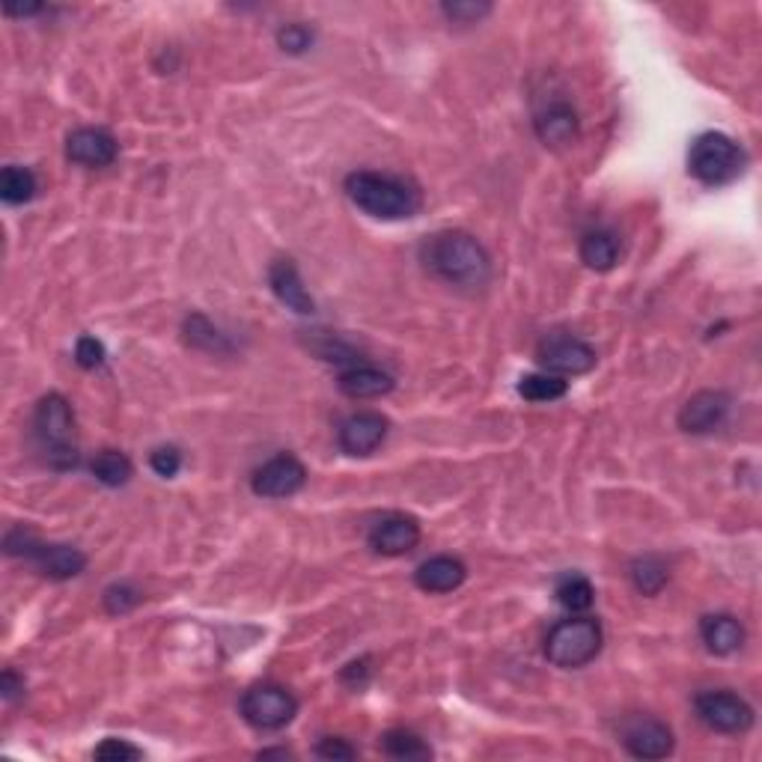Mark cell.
Returning a JSON list of instances; mask_svg holds the SVG:
<instances>
[{
  "mask_svg": "<svg viewBox=\"0 0 762 762\" xmlns=\"http://www.w3.org/2000/svg\"><path fill=\"white\" fill-rule=\"evenodd\" d=\"M381 751L393 760H429L433 751L421 736L412 730H388L381 736Z\"/></svg>",
  "mask_w": 762,
  "mask_h": 762,
  "instance_id": "22",
  "label": "cell"
},
{
  "mask_svg": "<svg viewBox=\"0 0 762 762\" xmlns=\"http://www.w3.org/2000/svg\"><path fill=\"white\" fill-rule=\"evenodd\" d=\"M554 596L563 608L578 614V610H587L590 605H593V596H596V593H593V584H590L584 575H567L560 578Z\"/></svg>",
  "mask_w": 762,
  "mask_h": 762,
  "instance_id": "27",
  "label": "cell"
},
{
  "mask_svg": "<svg viewBox=\"0 0 762 762\" xmlns=\"http://www.w3.org/2000/svg\"><path fill=\"white\" fill-rule=\"evenodd\" d=\"M468 578V569H464L462 560L456 557H433L426 560L417 572H414V581L423 593H453L456 587H462V581Z\"/></svg>",
  "mask_w": 762,
  "mask_h": 762,
  "instance_id": "18",
  "label": "cell"
},
{
  "mask_svg": "<svg viewBox=\"0 0 762 762\" xmlns=\"http://www.w3.org/2000/svg\"><path fill=\"white\" fill-rule=\"evenodd\" d=\"M278 45L287 54H304L313 45V31L304 24H287L278 31Z\"/></svg>",
  "mask_w": 762,
  "mask_h": 762,
  "instance_id": "31",
  "label": "cell"
},
{
  "mask_svg": "<svg viewBox=\"0 0 762 762\" xmlns=\"http://www.w3.org/2000/svg\"><path fill=\"white\" fill-rule=\"evenodd\" d=\"M316 753H320L322 760H355L358 757V751L349 742H343V739H322Z\"/></svg>",
  "mask_w": 762,
  "mask_h": 762,
  "instance_id": "35",
  "label": "cell"
},
{
  "mask_svg": "<svg viewBox=\"0 0 762 762\" xmlns=\"http://www.w3.org/2000/svg\"><path fill=\"white\" fill-rule=\"evenodd\" d=\"M421 542V525L408 515H384L370 530V548L376 554L402 557Z\"/></svg>",
  "mask_w": 762,
  "mask_h": 762,
  "instance_id": "12",
  "label": "cell"
},
{
  "mask_svg": "<svg viewBox=\"0 0 762 762\" xmlns=\"http://www.w3.org/2000/svg\"><path fill=\"white\" fill-rule=\"evenodd\" d=\"M441 10L450 21H459V24H477L483 15L492 12V7H489V3H474V0H456V3H444Z\"/></svg>",
  "mask_w": 762,
  "mask_h": 762,
  "instance_id": "30",
  "label": "cell"
},
{
  "mask_svg": "<svg viewBox=\"0 0 762 762\" xmlns=\"http://www.w3.org/2000/svg\"><path fill=\"white\" fill-rule=\"evenodd\" d=\"M149 464L158 477H176V471L182 468V456L176 447H158L153 456H149Z\"/></svg>",
  "mask_w": 762,
  "mask_h": 762,
  "instance_id": "34",
  "label": "cell"
},
{
  "mask_svg": "<svg viewBox=\"0 0 762 762\" xmlns=\"http://www.w3.org/2000/svg\"><path fill=\"white\" fill-rule=\"evenodd\" d=\"M631 584L638 587V593H643V596H659L661 587L668 584V567L661 563L659 557H638L635 563H631Z\"/></svg>",
  "mask_w": 762,
  "mask_h": 762,
  "instance_id": "24",
  "label": "cell"
},
{
  "mask_svg": "<svg viewBox=\"0 0 762 762\" xmlns=\"http://www.w3.org/2000/svg\"><path fill=\"white\" fill-rule=\"evenodd\" d=\"M137 605H141V593L128 587V584H114L111 590H104V608H108V614H114V617L128 614Z\"/></svg>",
  "mask_w": 762,
  "mask_h": 762,
  "instance_id": "29",
  "label": "cell"
},
{
  "mask_svg": "<svg viewBox=\"0 0 762 762\" xmlns=\"http://www.w3.org/2000/svg\"><path fill=\"white\" fill-rule=\"evenodd\" d=\"M727 412H730V400H727V393L721 391L694 393V396L682 405L680 429L694 433V435L711 433V429H718V426H721Z\"/></svg>",
  "mask_w": 762,
  "mask_h": 762,
  "instance_id": "14",
  "label": "cell"
},
{
  "mask_svg": "<svg viewBox=\"0 0 762 762\" xmlns=\"http://www.w3.org/2000/svg\"><path fill=\"white\" fill-rule=\"evenodd\" d=\"M188 330V343H194V346H203V349L215 351V349H227V343H224V337L217 334L212 325H209L203 316H194V320H188L186 325Z\"/></svg>",
  "mask_w": 762,
  "mask_h": 762,
  "instance_id": "28",
  "label": "cell"
},
{
  "mask_svg": "<svg viewBox=\"0 0 762 762\" xmlns=\"http://www.w3.org/2000/svg\"><path fill=\"white\" fill-rule=\"evenodd\" d=\"M340 391L349 400H376L393 391V379L376 367H351L340 376Z\"/></svg>",
  "mask_w": 762,
  "mask_h": 762,
  "instance_id": "20",
  "label": "cell"
},
{
  "mask_svg": "<svg viewBox=\"0 0 762 762\" xmlns=\"http://www.w3.org/2000/svg\"><path fill=\"white\" fill-rule=\"evenodd\" d=\"M93 757L104 762H128V760H141V751H137L134 744L123 742V739H104V742L93 751Z\"/></svg>",
  "mask_w": 762,
  "mask_h": 762,
  "instance_id": "32",
  "label": "cell"
},
{
  "mask_svg": "<svg viewBox=\"0 0 762 762\" xmlns=\"http://www.w3.org/2000/svg\"><path fill=\"white\" fill-rule=\"evenodd\" d=\"M93 477L102 485H125L132 480V462L128 456L120 453V450H102V453L93 459Z\"/></svg>",
  "mask_w": 762,
  "mask_h": 762,
  "instance_id": "25",
  "label": "cell"
},
{
  "mask_svg": "<svg viewBox=\"0 0 762 762\" xmlns=\"http://www.w3.org/2000/svg\"><path fill=\"white\" fill-rule=\"evenodd\" d=\"M268 283H271V292H274L289 310L307 316V313H313V307H316L313 299H310V292L304 289V280H301L299 268H295L292 259L271 262V268H268Z\"/></svg>",
  "mask_w": 762,
  "mask_h": 762,
  "instance_id": "16",
  "label": "cell"
},
{
  "mask_svg": "<svg viewBox=\"0 0 762 762\" xmlns=\"http://www.w3.org/2000/svg\"><path fill=\"white\" fill-rule=\"evenodd\" d=\"M691 176L703 186H727L744 170V149L721 132L701 134L688 153Z\"/></svg>",
  "mask_w": 762,
  "mask_h": 762,
  "instance_id": "3",
  "label": "cell"
},
{
  "mask_svg": "<svg viewBox=\"0 0 762 762\" xmlns=\"http://www.w3.org/2000/svg\"><path fill=\"white\" fill-rule=\"evenodd\" d=\"M388 435V421L379 412H358L346 417L340 426V450L349 456H370Z\"/></svg>",
  "mask_w": 762,
  "mask_h": 762,
  "instance_id": "13",
  "label": "cell"
},
{
  "mask_svg": "<svg viewBox=\"0 0 762 762\" xmlns=\"http://www.w3.org/2000/svg\"><path fill=\"white\" fill-rule=\"evenodd\" d=\"M36 438H40L42 450L48 453L54 468H75L78 464V447H75V417L69 402L60 393H48L45 400L36 405Z\"/></svg>",
  "mask_w": 762,
  "mask_h": 762,
  "instance_id": "4",
  "label": "cell"
},
{
  "mask_svg": "<svg viewBox=\"0 0 762 762\" xmlns=\"http://www.w3.org/2000/svg\"><path fill=\"white\" fill-rule=\"evenodd\" d=\"M602 649V626L593 617L560 619L546 638V659L554 668L575 670L596 659Z\"/></svg>",
  "mask_w": 762,
  "mask_h": 762,
  "instance_id": "5",
  "label": "cell"
},
{
  "mask_svg": "<svg viewBox=\"0 0 762 762\" xmlns=\"http://www.w3.org/2000/svg\"><path fill=\"white\" fill-rule=\"evenodd\" d=\"M701 638L706 649L715 652V655H732V652L742 649L744 629L742 623L730 617V614H709L701 623Z\"/></svg>",
  "mask_w": 762,
  "mask_h": 762,
  "instance_id": "19",
  "label": "cell"
},
{
  "mask_svg": "<svg viewBox=\"0 0 762 762\" xmlns=\"http://www.w3.org/2000/svg\"><path fill=\"white\" fill-rule=\"evenodd\" d=\"M7 539L12 542H21V548H15L12 554L31 557L33 563L40 567L42 575L54 578V581H66V578L81 575L83 567H87V557L78 551V548L69 546H40L27 530H15Z\"/></svg>",
  "mask_w": 762,
  "mask_h": 762,
  "instance_id": "9",
  "label": "cell"
},
{
  "mask_svg": "<svg viewBox=\"0 0 762 762\" xmlns=\"http://www.w3.org/2000/svg\"><path fill=\"white\" fill-rule=\"evenodd\" d=\"M0 691H3V701H12L19 691H24V682H21L12 670H3V676H0Z\"/></svg>",
  "mask_w": 762,
  "mask_h": 762,
  "instance_id": "36",
  "label": "cell"
},
{
  "mask_svg": "<svg viewBox=\"0 0 762 762\" xmlns=\"http://www.w3.org/2000/svg\"><path fill=\"white\" fill-rule=\"evenodd\" d=\"M33 194H36V176L27 167H3V173H0V197H3V203L21 206V203L33 200Z\"/></svg>",
  "mask_w": 762,
  "mask_h": 762,
  "instance_id": "23",
  "label": "cell"
},
{
  "mask_svg": "<svg viewBox=\"0 0 762 762\" xmlns=\"http://www.w3.org/2000/svg\"><path fill=\"white\" fill-rule=\"evenodd\" d=\"M421 259L435 278L447 280L453 287L480 289L492 278V259L483 250V245L459 229H447V233H435V236L426 238L421 248Z\"/></svg>",
  "mask_w": 762,
  "mask_h": 762,
  "instance_id": "1",
  "label": "cell"
},
{
  "mask_svg": "<svg viewBox=\"0 0 762 762\" xmlns=\"http://www.w3.org/2000/svg\"><path fill=\"white\" fill-rule=\"evenodd\" d=\"M536 361L551 376H584L596 367V349L572 334H548L536 349Z\"/></svg>",
  "mask_w": 762,
  "mask_h": 762,
  "instance_id": "8",
  "label": "cell"
},
{
  "mask_svg": "<svg viewBox=\"0 0 762 762\" xmlns=\"http://www.w3.org/2000/svg\"><path fill=\"white\" fill-rule=\"evenodd\" d=\"M66 155L69 161L83 167H108L116 161V141L114 134L104 128H78L66 141Z\"/></svg>",
  "mask_w": 762,
  "mask_h": 762,
  "instance_id": "15",
  "label": "cell"
},
{
  "mask_svg": "<svg viewBox=\"0 0 762 762\" xmlns=\"http://www.w3.org/2000/svg\"><path fill=\"white\" fill-rule=\"evenodd\" d=\"M307 483V468L292 453H280L268 459L254 474V492L259 497H289Z\"/></svg>",
  "mask_w": 762,
  "mask_h": 762,
  "instance_id": "11",
  "label": "cell"
},
{
  "mask_svg": "<svg viewBox=\"0 0 762 762\" xmlns=\"http://www.w3.org/2000/svg\"><path fill=\"white\" fill-rule=\"evenodd\" d=\"M697 715L709 730L724 736H742L753 727V709L732 691H703L697 697Z\"/></svg>",
  "mask_w": 762,
  "mask_h": 762,
  "instance_id": "7",
  "label": "cell"
},
{
  "mask_svg": "<svg viewBox=\"0 0 762 762\" xmlns=\"http://www.w3.org/2000/svg\"><path fill=\"white\" fill-rule=\"evenodd\" d=\"M569 384L560 376L551 372H536V376H525L518 381V393L530 402H554L560 396H567Z\"/></svg>",
  "mask_w": 762,
  "mask_h": 762,
  "instance_id": "26",
  "label": "cell"
},
{
  "mask_svg": "<svg viewBox=\"0 0 762 762\" xmlns=\"http://www.w3.org/2000/svg\"><path fill=\"white\" fill-rule=\"evenodd\" d=\"M536 134L548 146H569L578 137V114L569 102L548 104L536 114Z\"/></svg>",
  "mask_w": 762,
  "mask_h": 762,
  "instance_id": "17",
  "label": "cell"
},
{
  "mask_svg": "<svg viewBox=\"0 0 762 762\" xmlns=\"http://www.w3.org/2000/svg\"><path fill=\"white\" fill-rule=\"evenodd\" d=\"M75 361H78V367H83V370H96V367H102L104 346L96 340V337H81L78 346H75Z\"/></svg>",
  "mask_w": 762,
  "mask_h": 762,
  "instance_id": "33",
  "label": "cell"
},
{
  "mask_svg": "<svg viewBox=\"0 0 762 762\" xmlns=\"http://www.w3.org/2000/svg\"><path fill=\"white\" fill-rule=\"evenodd\" d=\"M619 739H623V748L638 760H664L673 753V744H676L668 724L659 721V718H647V715H638V718L623 724Z\"/></svg>",
  "mask_w": 762,
  "mask_h": 762,
  "instance_id": "10",
  "label": "cell"
},
{
  "mask_svg": "<svg viewBox=\"0 0 762 762\" xmlns=\"http://www.w3.org/2000/svg\"><path fill=\"white\" fill-rule=\"evenodd\" d=\"M581 259L593 271H610L619 259V242L608 229H593L581 238Z\"/></svg>",
  "mask_w": 762,
  "mask_h": 762,
  "instance_id": "21",
  "label": "cell"
},
{
  "mask_svg": "<svg viewBox=\"0 0 762 762\" xmlns=\"http://www.w3.org/2000/svg\"><path fill=\"white\" fill-rule=\"evenodd\" d=\"M40 10H42L40 3H27V7H12V3H7V7H3L7 15H36Z\"/></svg>",
  "mask_w": 762,
  "mask_h": 762,
  "instance_id": "37",
  "label": "cell"
},
{
  "mask_svg": "<svg viewBox=\"0 0 762 762\" xmlns=\"http://www.w3.org/2000/svg\"><path fill=\"white\" fill-rule=\"evenodd\" d=\"M299 711V701L280 685H257L242 697V715L250 727L262 732L283 730Z\"/></svg>",
  "mask_w": 762,
  "mask_h": 762,
  "instance_id": "6",
  "label": "cell"
},
{
  "mask_svg": "<svg viewBox=\"0 0 762 762\" xmlns=\"http://www.w3.org/2000/svg\"><path fill=\"white\" fill-rule=\"evenodd\" d=\"M346 194L355 206L372 217L384 221H402L421 212V194L417 188L402 182L396 176L358 170L346 179Z\"/></svg>",
  "mask_w": 762,
  "mask_h": 762,
  "instance_id": "2",
  "label": "cell"
}]
</instances>
